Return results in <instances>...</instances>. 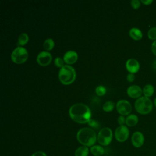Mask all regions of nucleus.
I'll return each mask as SVG.
<instances>
[{"mask_svg":"<svg viewBox=\"0 0 156 156\" xmlns=\"http://www.w3.org/2000/svg\"><path fill=\"white\" fill-rule=\"evenodd\" d=\"M31 156H47L46 153L43 151H37L32 154Z\"/></svg>","mask_w":156,"mask_h":156,"instance_id":"obj_30","label":"nucleus"},{"mask_svg":"<svg viewBox=\"0 0 156 156\" xmlns=\"http://www.w3.org/2000/svg\"><path fill=\"white\" fill-rule=\"evenodd\" d=\"M152 68L156 71V58L153 61L152 63Z\"/></svg>","mask_w":156,"mask_h":156,"instance_id":"obj_32","label":"nucleus"},{"mask_svg":"<svg viewBox=\"0 0 156 156\" xmlns=\"http://www.w3.org/2000/svg\"><path fill=\"white\" fill-rule=\"evenodd\" d=\"M131 142L132 145L136 148L141 147L144 143V136L143 133L140 131L133 132L131 137Z\"/></svg>","mask_w":156,"mask_h":156,"instance_id":"obj_10","label":"nucleus"},{"mask_svg":"<svg viewBox=\"0 0 156 156\" xmlns=\"http://www.w3.org/2000/svg\"><path fill=\"white\" fill-rule=\"evenodd\" d=\"M54 46V41L52 38H48L44 41L43 47L46 51L51 50Z\"/></svg>","mask_w":156,"mask_h":156,"instance_id":"obj_20","label":"nucleus"},{"mask_svg":"<svg viewBox=\"0 0 156 156\" xmlns=\"http://www.w3.org/2000/svg\"><path fill=\"white\" fill-rule=\"evenodd\" d=\"M90 151L94 156H101L104 154V149L99 145H93L90 147Z\"/></svg>","mask_w":156,"mask_h":156,"instance_id":"obj_16","label":"nucleus"},{"mask_svg":"<svg viewBox=\"0 0 156 156\" xmlns=\"http://www.w3.org/2000/svg\"><path fill=\"white\" fill-rule=\"evenodd\" d=\"M116 110L121 115H127L132 111L131 104L126 99L119 100L116 103Z\"/></svg>","mask_w":156,"mask_h":156,"instance_id":"obj_8","label":"nucleus"},{"mask_svg":"<svg viewBox=\"0 0 156 156\" xmlns=\"http://www.w3.org/2000/svg\"><path fill=\"white\" fill-rule=\"evenodd\" d=\"M77 139L83 146H93L97 140L96 132L90 127H83L77 132Z\"/></svg>","mask_w":156,"mask_h":156,"instance_id":"obj_2","label":"nucleus"},{"mask_svg":"<svg viewBox=\"0 0 156 156\" xmlns=\"http://www.w3.org/2000/svg\"><path fill=\"white\" fill-rule=\"evenodd\" d=\"M112 137L113 133L111 129L105 127L99 131L97 136V140L101 145L107 146L112 141Z\"/></svg>","mask_w":156,"mask_h":156,"instance_id":"obj_6","label":"nucleus"},{"mask_svg":"<svg viewBox=\"0 0 156 156\" xmlns=\"http://www.w3.org/2000/svg\"><path fill=\"white\" fill-rule=\"evenodd\" d=\"M154 105H155V107H156V98H155V99H154Z\"/></svg>","mask_w":156,"mask_h":156,"instance_id":"obj_33","label":"nucleus"},{"mask_svg":"<svg viewBox=\"0 0 156 156\" xmlns=\"http://www.w3.org/2000/svg\"><path fill=\"white\" fill-rule=\"evenodd\" d=\"M76 76L74 68L68 65H65L58 71V79L62 83L65 85L71 83L74 80Z\"/></svg>","mask_w":156,"mask_h":156,"instance_id":"obj_3","label":"nucleus"},{"mask_svg":"<svg viewBox=\"0 0 156 156\" xmlns=\"http://www.w3.org/2000/svg\"><path fill=\"white\" fill-rule=\"evenodd\" d=\"M114 105H115V104L113 101H107L103 104L102 108L104 110H105L106 112H109V111H111L112 110H113Z\"/></svg>","mask_w":156,"mask_h":156,"instance_id":"obj_21","label":"nucleus"},{"mask_svg":"<svg viewBox=\"0 0 156 156\" xmlns=\"http://www.w3.org/2000/svg\"><path fill=\"white\" fill-rule=\"evenodd\" d=\"M127 94L132 98H139L143 93V90L137 85H132L127 89Z\"/></svg>","mask_w":156,"mask_h":156,"instance_id":"obj_12","label":"nucleus"},{"mask_svg":"<svg viewBox=\"0 0 156 156\" xmlns=\"http://www.w3.org/2000/svg\"><path fill=\"white\" fill-rule=\"evenodd\" d=\"M135 108L136 112L139 113L141 115H146L152 111L153 104L149 98L141 96L135 101Z\"/></svg>","mask_w":156,"mask_h":156,"instance_id":"obj_4","label":"nucleus"},{"mask_svg":"<svg viewBox=\"0 0 156 156\" xmlns=\"http://www.w3.org/2000/svg\"><path fill=\"white\" fill-rule=\"evenodd\" d=\"M138 122V118L135 114H130L126 118V124L127 126L132 127L135 126Z\"/></svg>","mask_w":156,"mask_h":156,"instance_id":"obj_15","label":"nucleus"},{"mask_svg":"<svg viewBox=\"0 0 156 156\" xmlns=\"http://www.w3.org/2000/svg\"><path fill=\"white\" fill-rule=\"evenodd\" d=\"M89 149L85 146H82L78 147L75 151V156H88Z\"/></svg>","mask_w":156,"mask_h":156,"instance_id":"obj_18","label":"nucleus"},{"mask_svg":"<svg viewBox=\"0 0 156 156\" xmlns=\"http://www.w3.org/2000/svg\"><path fill=\"white\" fill-rule=\"evenodd\" d=\"M130 4L131 6L134 9H137L140 7V4H141V1L139 0H132L130 1Z\"/></svg>","mask_w":156,"mask_h":156,"instance_id":"obj_25","label":"nucleus"},{"mask_svg":"<svg viewBox=\"0 0 156 156\" xmlns=\"http://www.w3.org/2000/svg\"><path fill=\"white\" fill-rule=\"evenodd\" d=\"M135 77L134 74L130 73H129V74H127V77H126L127 80L129 82H133V81L134 80V79H135Z\"/></svg>","mask_w":156,"mask_h":156,"instance_id":"obj_28","label":"nucleus"},{"mask_svg":"<svg viewBox=\"0 0 156 156\" xmlns=\"http://www.w3.org/2000/svg\"><path fill=\"white\" fill-rule=\"evenodd\" d=\"M69 115L72 119L79 123L88 122L91 118V111L85 104L78 102L72 105L69 108Z\"/></svg>","mask_w":156,"mask_h":156,"instance_id":"obj_1","label":"nucleus"},{"mask_svg":"<svg viewBox=\"0 0 156 156\" xmlns=\"http://www.w3.org/2000/svg\"><path fill=\"white\" fill-rule=\"evenodd\" d=\"M29 40V36L28 35L25 33L23 32L18 37V40H17V45L20 46V45H24L26 44Z\"/></svg>","mask_w":156,"mask_h":156,"instance_id":"obj_19","label":"nucleus"},{"mask_svg":"<svg viewBox=\"0 0 156 156\" xmlns=\"http://www.w3.org/2000/svg\"><path fill=\"white\" fill-rule=\"evenodd\" d=\"M64 60L60 57H57L55 58L54 59V63L55 65L58 66V67H60V68H62V66H63L65 65H64Z\"/></svg>","mask_w":156,"mask_h":156,"instance_id":"obj_24","label":"nucleus"},{"mask_svg":"<svg viewBox=\"0 0 156 156\" xmlns=\"http://www.w3.org/2000/svg\"><path fill=\"white\" fill-rule=\"evenodd\" d=\"M147 37L151 40H156V27L150 28L147 32Z\"/></svg>","mask_w":156,"mask_h":156,"instance_id":"obj_22","label":"nucleus"},{"mask_svg":"<svg viewBox=\"0 0 156 156\" xmlns=\"http://www.w3.org/2000/svg\"><path fill=\"white\" fill-rule=\"evenodd\" d=\"M88 124H89L90 126H91V127H94V128H98V127H99V123H98L96 121H95V120H94V119H91V118H90V120L88 121Z\"/></svg>","mask_w":156,"mask_h":156,"instance_id":"obj_26","label":"nucleus"},{"mask_svg":"<svg viewBox=\"0 0 156 156\" xmlns=\"http://www.w3.org/2000/svg\"><path fill=\"white\" fill-rule=\"evenodd\" d=\"M140 63L138 61L133 58H129L126 62V68L130 73H135L140 69Z\"/></svg>","mask_w":156,"mask_h":156,"instance_id":"obj_11","label":"nucleus"},{"mask_svg":"<svg viewBox=\"0 0 156 156\" xmlns=\"http://www.w3.org/2000/svg\"><path fill=\"white\" fill-rule=\"evenodd\" d=\"M28 57V52L26 48L18 46L14 49L11 54V58L15 63L20 64L24 63Z\"/></svg>","mask_w":156,"mask_h":156,"instance_id":"obj_5","label":"nucleus"},{"mask_svg":"<svg viewBox=\"0 0 156 156\" xmlns=\"http://www.w3.org/2000/svg\"><path fill=\"white\" fill-rule=\"evenodd\" d=\"M115 138L119 142L126 141L129 136V130L128 127L124 125H121L116 127L115 131Z\"/></svg>","mask_w":156,"mask_h":156,"instance_id":"obj_7","label":"nucleus"},{"mask_svg":"<svg viewBox=\"0 0 156 156\" xmlns=\"http://www.w3.org/2000/svg\"><path fill=\"white\" fill-rule=\"evenodd\" d=\"M154 93V87L151 84H147L143 88V93L145 97L149 98L153 95Z\"/></svg>","mask_w":156,"mask_h":156,"instance_id":"obj_17","label":"nucleus"},{"mask_svg":"<svg viewBox=\"0 0 156 156\" xmlns=\"http://www.w3.org/2000/svg\"><path fill=\"white\" fill-rule=\"evenodd\" d=\"M95 91L97 94H98L99 96H102L105 93L106 88L103 85H98L96 87Z\"/></svg>","mask_w":156,"mask_h":156,"instance_id":"obj_23","label":"nucleus"},{"mask_svg":"<svg viewBox=\"0 0 156 156\" xmlns=\"http://www.w3.org/2000/svg\"><path fill=\"white\" fill-rule=\"evenodd\" d=\"M130 37L135 40H140L143 37V34L141 30L137 27H132L129 32Z\"/></svg>","mask_w":156,"mask_h":156,"instance_id":"obj_14","label":"nucleus"},{"mask_svg":"<svg viewBox=\"0 0 156 156\" xmlns=\"http://www.w3.org/2000/svg\"><path fill=\"white\" fill-rule=\"evenodd\" d=\"M151 51L152 52V53L156 55V40H154L151 45Z\"/></svg>","mask_w":156,"mask_h":156,"instance_id":"obj_29","label":"nucleus"},{"mask_svg":"<svg viewBox=\"0 0 156 156\" xmlns=\"http://www.w3.org/2000/svg\"><path fill=\"white\" fill-rule=\"evenodd\" d=\"M152 0H141V2H142L143 4H144V5H150L152 3Z\"/></svg>","mask_w":156,"mask_h":156,"instance_id":"obj_31","label":"nucleus"},{"mask_svg":"<svg viewBox=\"0 0 156 156\" xmlns=\"http://www.w3.org/2000/svg\"><path fill=\"white\" fill-rule=\"evenodd\" d=\"M52 60V55L47 51H43L39 52L37 56V61L38 63L42 66L49 65Z\"/></svg>","mask_w":156,"mask_h":156,"instance_id":"obj_9","label":"nucleus"},{"mask_svg":"<svg viewBox=\"0 0 156 156\" xmlns=\"http://www.w3.org/2000/svg\"><path fill=\"white\" fill-rule=\"evenodd\" d=\"M78 55L77 52L73 50L66 51L63 55V60L68 64H73L77 60Z\"/></svg>","mask_w":156,"mask_h":156,"instance_id":"obj_13","label":"nucleus"},{"mask_svg":"<svg viewBox=\"0 0 156 156\" xmlns=\"http://www.w3.org/2000/svg\"><path fill=\"white\" fill-rule=\"evenodd\" d=\"M117 121H118V122L119 124V126L124 125V124L126 123V118H124V116L123 115H121L118 117Z\"/></svg>","mask_w":156,"mask_h":156,"instance_id":"obj_27","label":"nucleus"}]
</instances>
